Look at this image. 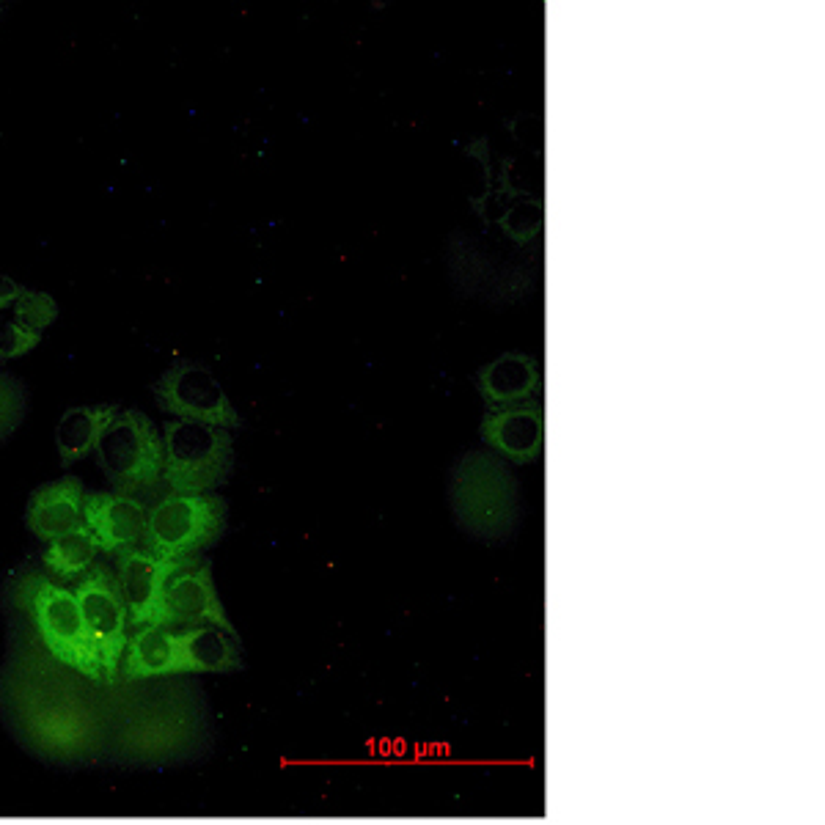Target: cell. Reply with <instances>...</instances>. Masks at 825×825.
<instances>
[{
  "label": "cell",
  "instance_id": "cell-6",
  "mask_svg": "<svg viewBox=\"0 0 825 825\" xmlns=\"http://www.w3.org/2000/svg\"><path fill=\"white\" fill-rule=\"evenodd\" d=\"M72 592L80 603L88 638L113 680L121 666L127 638H130V614L121 600L116 572H110L105 564H94L86 575L77 578Z\"/></svg>",
  "mask_w": 825,
  "mask_h": 825
},
{
  "label": "cell",
  "instance_id": "cell-18",
  "mask_svg": "<svg viewBox=\"0 0 825 825\" xmlns=\"http://www.w3.org/2000/svg\"><path fill=\"white\" fill-rule=\"evenodd\" d=\"M55 317H58V306H55L53 297L44 295V292L22 289L20 297L14 300V322L33 333H42Z\"/></svg>",
  "mask_w": 825,
  "mask_h": 825
},
{
  "label": "cell",
  "instance_id": "cell-11",
  "mask_svg": "<svg viewBox=\"0 0 825 825\" xmlns=\"http://www.w3.org/2000/svg\"><path fill=\"white\" fill-rule=\"evenodd\" d=\"M482 438L490 449L509 462L537 460L545 443V413L537 402L487 410Z\"/></svg>",
  "mask_w": 825,
  "mask_h": 825
},
{
  "label": "cell",
  "instance_id": "cell-5",
  "mask_svg": "<svg viewBox=\"0 0 825 825\" xmlns=\"http://www.w3.org/2000/svg\"><path fill=\"white\" fill-rule=\"evenodd\" d=\"M226 504L220 495L163 493L149 504L143 550L160 559H193L223 534Z\"/></svg>",
  "mask_w": 825,
  "mask_h": 825
},
{
  "label": "cell",
  "instance_id": "cell-16",
  "mask_svg": "<svg viewBox=\"0 0 825 825\" xmlns=\"http://www.w3.org/2000/svg\"><path fill=\"white\" fill-rule=\"evenodd\" d=\"M116 407L113 405H94V407H72L66 410L58 429H55V446L61 454L64 465L83 460L91 451L97 449V440L102 435V429L108 427L110 421L116 418Z\"/></svg>",
  "mask_w": 825,
  "mask_h": 825
},
{
  "label": "cell",
  "instance_id": "cell-9",
  "mask_svg": "<svg viewBox=\"0 0 825 825\" xmlns=\"http://www.w3.org/2000/svg\"><path fill=\"white\" fill-rule=\"evenodd\" d=\"M149 504L119 493H88L83 498V526L105 553H127L143 545Z\"/></svg>",
  "mask_w": 825,
  "mask_h": 825
},
{
  "label": "cell",
  "instance_id": "cell-21",
  "mask_svg": "<svg viewBox=\"0 0 825 825\" xmlns=\"http://www.w3.org/2000/svg\"><path fill=\"white\" fill-rule=\"evenodd\" d=\"M39 344V333L22 328L14 319H3L0 322V361H9L17 355L31 352Z\"/></svg>",
  "mask_w": 825,
  "mask_h": 825
},
{
  "label": "cell",
  "instance_id": "cell-7",
  "mask_svg": "<svg viewBox=\"0 0 825 825\" xmlns=\"http://www.w3.org/2000/svg\"><path fill=\"white\" fill-rule=\"evenodd\" d=\"M152 391L160 410L176 416V421H196L220 429L240 427V416L226 391L220 388L218 377L201 363H174L152 385Z\"/></svg>",
  "mask_w": 825,
  "mask_h": 825
},
{
  "label": "cell",
  "instance_id": "cell-8",
  "mask_svg": "<svg viewBox=\"0 0 825 825\" xmlns=\"http://www.w3.org/2000/svg\"><path fill=\"white\" fill-rule=\"evenodd\" d=\"M149 625H163L171 630L212 625L234 633L229 616L220 605L218 589L212 583L209 561L193 556L176 564V570L165 581L163 597Z\"/></svg>",
  "mask_w": 825,
  "mask_h": 825
},
{
  "label": "cell",
  "instance_id": "cell-3",
  "mask_svg": "<svg viewBox=\"0 0 825 825\" xmlns=\"http://www.w3.org/2000/svg\"><path fill=\"white\" fill-rule=\"evenodd\" d=\"M451 506L476 537H504L517 520V484L498 457L471 451L451 476Z\"/></svg>",
  "mask_w": 825,
  "mask_h": 825
},
{
  "label": "cell",
  "instance_id": "cell-20",
  "mask_svg": "<svg viewBox=\"0 0 825 825\" xmlns=\"http://www.w3.org/2000/svg\"><path fill=\"white\" fill-rule=\"evenodd\" d=\"M25 416V388L0 372V440L9 438Z\"/></svg>",
  "mask_w": 825,
  "mask_h": 825
},
{
  "label": "cell",
  "instance_id": "cell-19",
  "mask_svg": "<svg viewBox=\"0 0 825 825\" xmlns=\"http://www.w3.org/2000/svg\"><path fill=\"white\" fill-rule=\"evenodd\" d=\"M504 231L517 242H528L531 237H537V231L542 229V204L537 198L523 196L515 207L506 209L504 215Z\"/></svg>",
  "mask_w": 825,
  "mask_h": 825
},
{
  "label": "cell",
  "instance_id": "cell-22",
  "mask_svg": "<svg viewBox=\"0 0 825 825\" xmlns=\"http://www.w3.org/2000/svg\"><path fill=\"white\" fill-rule=\"evenodd\" d=\"M20 286L14 284L11 278H6V275H0V308L6 306H14V300L20 297Z\"/></svg>",
  "mask_w": 825,
  "mask_h": 825
},
{
  "label": "cell",
  "instance_id": "cell-10",
  "mask_svg": "<svg viewBox=\"0 0 825 825\" xmlns=\"http://www.w3.org/2000/svg\"><path fill=\"white\" fill-rule=\"evenodd\" d=\"M179 561L160 559L143 548L127 550V553L116 556V583H119L121 600L130 614V627L152 622L160 597H163L165 581L176 570Z\"/></svg>",
  "mask_w": 825,
  "mask_h": 825
},
{
  "label": "cell",
  "instance_id": "cell-2",
  "mask_svg": "<svg viewBox=\"0 0 825 825\" xmlns=\"http://www.w3.org/2000/svg\"><path fill=\"white\" fill-rule=\"evenodd\" d=\"M97 462L113 493L157 501L163 487V435L141 410H121L97 440Z\"/></svg>",
  "mask_w": 825,
  "mask_h": 825
},
{
  "label": "cell",
  "instance_id": "cell-17",
  "mask_svg": "<svg viewBox=\"0 0 825 825\" xmlns=\"http://www.w3.org/2000/svg\"><path fill=\"white\" fill-rule=\"evenodd\" d=\"M97 542L86 528L72 531L66 537H58L47 542L44 550V570L50 572L55 581H77L97 564Z\"/></svg>",
  "mask_w": 825,
  "mask_h": 825
},
{
  "label": "cell",
  "instance_id": "cell-12",
  "mask_svg": "<svg viewBox=\"0 0 825 825\" xmlns=\"http://www.w3.org/2000/svg\"><path fill=\"white\" fill-rule=\"evenodd\" d=\"M83 498H86V490L77 476H64L58 482L44 484L28 501L25 523L44 542H53L72 531H80V528H86L83 526Z\"/></svg>",
  "mask_w": 825,
  "mask_h": 825
},
{
  "label": "cell",
  "instance_id": "cell-1",
  "mask_svg": "<svg viewBox=\"0 0 825 825\" xmlns=\"http://www.w3.org/2000/svg\"><path fill=\"white\" fill-rule=\"evenodd\" d=\"M11 603L31 619L36 636L44 649L66 669L80 671L91 680H110L108 669L102 666L97 649L83 625L80 603L75 592L44 572H22L9 589Z\"/></svg>",
  "mask_w": 825,
  "mask_h": 825
},
{
  "label": "cell",
  "instance_id": "cell-13",
  "mask_svg": "<svg viewBox=\"0 0 825 825\" xmlns=\"http://www.w3.org/2000/svg\"><path fill=\"white\" fill-rule=\"evenodd\" d=\"M119 671L124 680L182 674L179 630H171V627L163 625L132 627L124 655H121Z\"/></svg>",
  "mask_w": 825,
  "mask_h": 825
},
{
  "label": "cell",
  "instance_id": "cell-4",
  "mask_svg": "<svg viewBox=\"0 0 825 825\" xmlns=\"http://www.w3.org/2000/svg\"><path fill=\"white\" fill-rule=\"evenodd\" d=\"M234 462L229 429L168 421L163 427V487L165 493H212L226 482Z\"/></svg>",
  "mask_w": 825,
  "mask_h": 825
},
{
  "label": "cell",
  "instance_id": "cell-15",
  "mask_svg": "<svg viewBox=\"0 0 825 825\" xmlns=\"http://www.w3.org/2000/svg\"><path fill=\"white\" fill-rule=\"evenodd\" d=\"M179 655H182V674L240 669L237 633H226L212 625L179 630Z\"/></svg>",
  "mask_w": 825,
  "mask_h": 825
},
{
  "label": "cell",
  "instance_id": "cell-14",
  "mask_svg": "<svg viewBox=\"0 0 825 825\" xmlns=\"http://www.w3.org/2000/svg\"><path fill=\"white\" fill-rule=\"evenodd\" d=\"M542 385V369L531 355L506 352L479 372V391L490 410L534 402Z\"/></svg>",
  "mask_w": 825,
  "mask_h": 825
}]
</instances>
